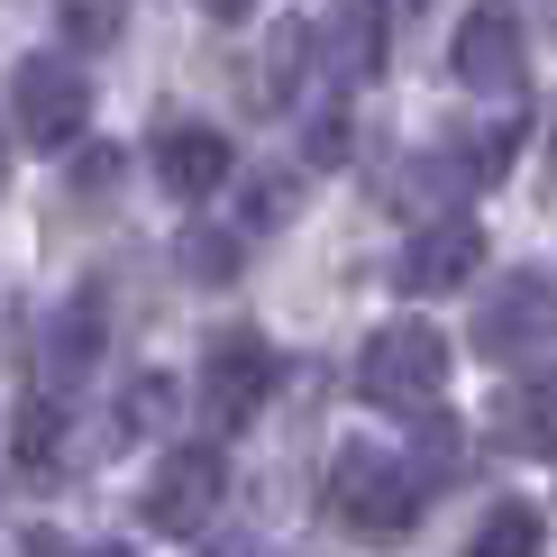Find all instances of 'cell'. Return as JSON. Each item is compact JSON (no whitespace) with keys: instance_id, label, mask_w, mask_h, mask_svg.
<instances>
[{"instance_id":"obj_1","label":"cell","mask_w":557,"mask_h":557,"mask_svg":"<svg viewBox=\"0 0 557 557\" xmlns=\"http://www.w3.org/2000/svg\"><path fill=\"white\" fill-rule=\"evenodd\" d=\"M421 467L393 448H366V438H347V448L330 457V512L347 530H366V540H403L411 512H421Z\"/></svg>"},{"instance_id":"obj_2","label":"cell","mask_w":557,"mask_h":557,"mask_svg":"<svg viewBox=\"0 0 557 557\" xmlns=\"http://www.w3.org/2000/svg\"><path fill=\"white\" fill-rule=\"evenodd\" d=\"M357 393L375 411H403V421L438 411V393H448V338H438L430 320H393V330H375L366 357H357Z\"/></svg>"},{"instance_id":"obj_3","label":"cell","mask_w":557,"mask_h":557,"mask_svg":"<svg viewBox=\"0 0 557 557\" xmlns=\"http://www.w3.org/2000/svg\"><path fill=\"white\" fill-rule=\"evenodd\" d=\"M91 120V83L74 74L64 55H18V74H10V128H18V147H37V156H55V147H74Z\"/></svg>"},{"instance_id":"obj_4","label":"cell","mask_w":557,"mask_h":557,"mask_svg":"<svg viewBox=\"0 0 557 557\" xmlns=\"http://www.w3.org/2000/svg\"><path fill=\"white\" fill-rule=\"evenodd\" d=\"M557 338V274L540 265H512L494 293L475 301V357H540V347Z\"/></svg>"},{"instance_id":"obj_5","label":"cell","mask_w":557,"mask_h":557,"mask_svg":"<svg viewBox=\"0 0 557 557\" xmlns=\"http://www.w3.org/2000/svg\"><path fill=\"white\" fill-rule=\"evenodd\" d=\"M228 503V467L220 448H165V467L147 475V530H165V540H201L211 530V512Z\"/></svg>"},{"instance_id":"obj_6","label":"cell","mask_w":557,"mask_h":557,"mask_svg":"<svg viewBox=\"0 0 557 557\" xmlns=\"http://www.w3.org/2000/svg\"><path fill=\"white\" fill-rule=\"evenodd\" d=\"M265 403H274V347L257 330H220L211 357H201V411H211V430H247Z\"/></svg>"},{"instance_id":"obj_7","label":"cell","mask_w":557,"mask_h":557,"mask_svg":"<svg viewBox=\"0 0 557 557\" xmlns=\"http://www.w3.org/2000/svg\"><path fill=\"white\" fill-rule=\"evenodd\" d=\"M457 83L484 91V101H521V74H530V46H521V10H503V0H484L467 10V28L448 46Z\"/></svg>"},{"instance_id":"obj_8","label":"cell","mask_w":557,"mask_h":557,"mask_svg":"<svg viewBox=\"0 0 557 557\" xmlns=\"http://www.w3.org/2000/svg\"><path fill=\"white\" fill-rule=\"evenodd\" d=\"M475 265H484V228L467 211H448V220L411 228V247L393 257V284H403V293H457Z\"/></svg>"},{"instance_id":"obj_9","label":"cell","mask_w":557,"mask_h":557,"mask_svg":"<svg viewBox=\"0 0 557 557\" xmlns=\"http://www.w3.org/2000/svg\"><path fill=\"white\" fill-rule=\"evenodd\" d=\"M156 183H165V193H183V201H201V193H220L228 183V137L220 128H165L156 137Z\"/></svg>"},{"instance_id":"obj_10","label":"cell","mask_w":557,"mask_h":557,"mask_svg":"<svg viewBox=\"0 0 557 557\" xmlns=\"http://www.w3.org/2000/svg\"><path fill=\"white\" fill-rule=\"evenodd\" d=\"M494 430H503V448H521V457H557V366H548V375L503 384Z\"/></svg>"},{"instance_id":"obj_11","label":"cell","mask_w":557,"mask_h":557,"mask_svg":"<svg viewBox=\"0 0 557 557\" xmlns=\"http://www.w3.org/2000/svg\"><path fill=\"white\" fill-rule=\"evenodd\" d=\"M91 347H101V301L74 293L55 311V330H46V384H74L83 366H91Z\"/></svg>"},{"instance_id":"obj_12","label":"cell","mask_w":557,"mask_h":557,"mask_svg":"<svg viewBox=\"0 0 557 557\" xmlns=\"http://www.w3.org/2000/svg\"><path fill=\"white\" fill-rule=\"evenodd\" d=\"M55 438H64V403H18V430H10L18 484H46V467H55Z\"/></svg>"},{"instance_id":"obj_13","label":"cell","mask_w":557,"mask_h":557,"mask_svg":"<svg viewBox=\"0 0 557 557\" xmlns=\"http://www.w3.org/2000/svg\"><path fill=\"white\" fill-rule=\"evenodd\" d=\"M467 557H540V503H494V512L475 521Z\"/></svg>"},{"instance_id":"obj_14","label":"cell","mask_w":557,"mask_h":557,"mask_svg":"<svg viewBox=\"0 0 557 557\" xmlns=\"http://www.w3.org/2000/svg\"><path fill=\"white\" fill-rule=\"evenodd\" d=\"M55 10H64V37H74V46H110L128 0H55Z\"/></svg>"},{"instance_id":"obj_15","label":"cell","mask_w":557,"mask_h":557,"mask_svg":"<svg viewBox=\"0 0 557 557\" xmlns=\"http://www.w3.org/2000/svg\"><path fill=\"white\" fill-rule=\"evenodd\" d=\"M165 403H174V393H165V375L128 384V430H156V421H165Z\"/></svg>"},{"instance_id":"obj_16","label":"cell","mask_w":557,"mask_h":557,"mask_svg":"<svg viewBox=\"0 0 557 557\" xmlns=\"http://www.w3.org/2000/svg\"><path fill=\"white\" fill-rule=\"evenodd\" d=\"M183 265L193 274H238V247L228 238H183Z\"/></svg>"},{"instance_id":"obj_17","label":"cell","mask_w":557,"mask_h":557,"mask_svg":"<svg viewBox=\"0 0 557 557\" xmlns=\"http://www.w3.org/2000/svg\"><path fill=\"white\" fill-rule=\"evenodd\" d=\"M201 10H211V18H247V10H257V0H201Z\"/></svg>"},{"instance_id":"obj_18","label":"cell","mask_w":557,"mask_h":557,"mask_svg":"<svg viewBox=\"0 0 557 557\" xmlns=\"http://www.w3.org/2000/svg\"><path fill=\"white\" fill-rule=\"evenodd\" d=\"M211 557H257V548H211Z\"/></svg>"},{"instance_id":"obj_19","label":"cell","mask_w":557,"mask_h":557,"mask_svg":"<svg viewBox=\"0 0 557 557\" xmlns=\"http://www.w3.org/2000/svg\"><path fill=\"white\" fill-rule=\"evenodd\" d=\"M83 557H128V548H83Z\"/></svg>"}]
</instances>
